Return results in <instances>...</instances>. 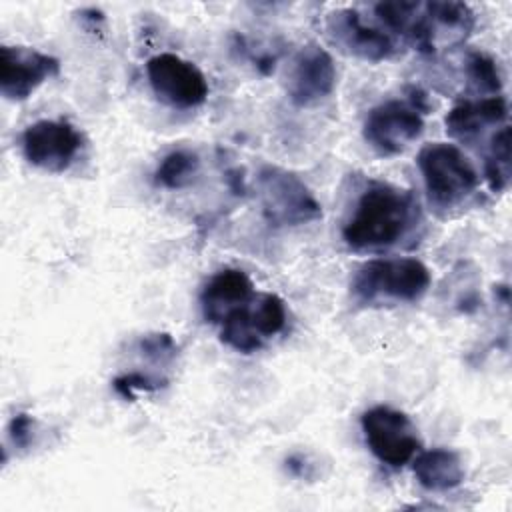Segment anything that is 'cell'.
Returning a JSON list of instances; mask_svg holds the SVG:
<instances>
[{
	"label": "cell",
	"mask_w": 512,
	"mask_h": 512,
	"mask_svg": "<svg viewBox=\"0 0 512 512\" xmlns=\"http://www.w3.org/2000/svg\"><path fill=\"white\" fill-rule=\"evenodd\" d=\"M140 350L152 360H172L176 356V344L170 334H148L140 340Z\"/></svg>",
	"instance_id": "44dd1931"
},
{
	"label": "cell",
	"mask_w": 512,
	"mask_h": 512,
	"mask_svg": "<svg viewBox=\"0 0 512 512\" xmlns=\"http://www.w3.org/2000/svg\"><path fill=\"white\" fill-rule=\"evenodd\" d=\"M254 284L246 272L238 268H224L216 272L200 294V306L206 322L220 324L224 316L254 298Z\"/></svg>",
	"instance_id": "5bb4252c"
},
{
	"label": "cell",
	"mask_w": 512,
	"mask_h": 512,
	"mask_svg": "<svg viewBox=\"0 0 512 512\" xmlns=\"http://www.w3.org/2000/svg\"><path fill=\"white\" fill-rule=\"evenodd\" d=\"M60 72V60L28 46L0 48V92L6 100L30 98L46 80Z\"/></svg>",
	"instance_id": "8fae6325"
},
{
	"label": "cell",
	"mask_w": 512,
	"mask_h": 512,
	"mask_svg": "<svg viewBox=\"0 0 512 512\" xmlns=\"http://www.w3.org/2000/svg\"><path fill=\"white\" fill-rule=\"evenodd\" d=\"M508 118V102L502 94L498 96H478L460 100L444 118L448 136L472 142L480 132L488 126L506 124Z\"/></svg>",
	"instance_id": "4fadbf2b"
},
{
	"label": "cell",
	"mask_w": 512,
	"mask_h": 512,
	"mask_svg": "<svg viewBox=\"0 0 512 512\" xmlns=\"http://www.w3.org/2000/svg\"><path fill=\"white\" fill-rule=\"evenodd\" d=\"M484 176L492 192H502L510 182V128L502 124L492 136L484 156Z\"/></svg>",
	"instance_id": "e0dca14e"
},
{
	"label": "cell",
	"mask_w": 512,
	"mask_h": 512,
	"mask_svg": "<svg viewBox=\"0 0 512 512\" xmlns=\"http://www.w3.org/2000/svg\"><path fill=\"white\" fill-rule=\"evenodd\" d=\"M466 78L470 88L476 92L474 98H478L480 94H488V96H498L502 90V78H500V70L494 62V58H490L484 52H470L466 56Z\"/></svg>",
	"instance_id": "d6986e66"
},
{
	"label": "cell",
	"mask_w": 512,
	"mask_h": 512,
	"mask_svg": "<svg viewBox=\"0 0 512 512\" xmlns=\"http://www.w3.org/2000/svg\"><path fill=\"white\" fill-rule=\"evenodd\" d=\"M336 86V64L316 42L302 46L288 68L286 92L294 106H312L328 98Z\"/></svg>",
	"instance_id": "7c38bea8"
},
{
	"label": "cell",
	"mask_w": 512,
	"mask_h": 512,
	"mask_svg": "<svg viewBox=\"0 0 512 512\" xmlns=\"http://www.w3.org/2000/svg\"><path fill=\"white\" fill-rule=\"evenodd\" d=\"M114 390L126 398V400H134L136 398V392H148V390H158L164 382L160 380H154L146 374H140V372H128V374H122L118 378H114Z\"/></svg>",
	"instance_id": "ffe728a7"
},
{
	"label": "cell",
	"mask_w": 512,
	"mask_h": 512,
	"mask_svg": "<svg viewBox=\"0 0 512 512\" xmlns=\"http://www.w3.org/2000/svg\"><path fill=\"white\" fill-rule=\"evenodd\" d=\"M226 182H228V186H230V190H232L234 194H242V192H244V178H242V174H240L238 168L226 172Z\"/></svg>",
	"instance_id": "603a6c76"
},
{
	"label": "cell",
	"mask_w": 512,
	"mask_h": 512,
	"mask_svg": "<svg viewBox=\"0 0 512 512\" xmlns=\"http://www.w3.org/2000/svg\"><path fill=\"white\" fill-rule=\"evenodd\" d=\"M258 196L264 220L274 228L302 226L322 218V206L294 172L264 166L258 172Z\"/></svg>",
	"instance_id": "277c9868"
},
{
	"label": "cell",
	"mask_w": 512,
	"mask_h": 512,
	"mask_svg": "<svg viewBox=\"0 0 512 512\" xmlns=\"http://www.w3.org/2000/svg\"><path fill=\"white\" fill-rule=\"evenodd\" d=\"M34 436V420L30 414H16L8 424V438L16 448H28Z\"/></svg>",
	"instance_id": "7402d4cb"
},
{
	"label": "cell",
	"mask_w": 512,
	"mask_h": 512,
	"mask_svg": "<svg viewBox=\"0 0 512 512\" xmlns=\"http://www.w3.org/2000/svg\"><path fill=\"white\" fill-rule=\"evenodd\" d=\"M22 154L28 164L60 174L82 148V134L66 120H36L22 132Z\"/></svg>",
	"instance_id": "9c48e42d"
},
{
	"label": "cell",
	"mask_w": 512,
	"mask_h": 512,
	"mask_svg": "<svg viewBox=\"0 0 512 512\" xmlns=\"http://www.w3.org/2000/svg\"><path fill=\"white\" fill-rule=\"evenodd\" d=\"M474 24V12L464 2H418L406 42L422 54H436L466 42Z\"/></svg>",
	"instance_id": "5b68a950"
},
{
	"label": "cell",
	"mask_w": 512,
	"mask_h": 512,
	"mask_svg": "<svg viewBox=\"0 0 512 512\" xmlns=\"http://www.w3.org/2000/svg\"><path fill=\"white\" fill-rule=\"evenodd\" d=\"M200 172V158L192 150H172L154 172V182L168 190H180L194 182Z\"/></svg>",
	"instance_id": "2e32d148"
},
{
	"label": "cell",
	"mask_w": 512,
	"mask_h": 512,
	"mask_svg": "<svg viewBox=\"0 0 512 512\" xmlns=\"http://www.w3.org/2000/svg\"><path fill=\"white\" fill-rule=\"evenodd\" d=\"M370 452L388 468H402L420 452L422 442L410 416L392 406H372L360 416Z\"/></svg>",
	"instance_id": "8992f818"
},
{
	"label": "cell",
	"mask_w": 512,
	"mask_h": 512,
	"mask_svg": "<svg viewBox=\"0 0 512 512\" xmlns=\"http://www.w3.org/2000/svg\"><path fill=\"white\" fill-rule=\"evenodd\" d=\"M432 276L418 258H374L352 276L350 292L364 306L416 302L430 288Z\"/></svg>",
	"instance_id": "7a4b0ae2"
},
{
	"label": "cell",
	"mask_w": 512,
	"mask_h": 512,
	"mask_svg": "<svg viewBox=\"0 0 512 512\" xmlns=\"http://www.w3.org/2000/svg\"><path fill=\"white\" fill-rule=\"evenodd\" d=\"M416 164L424 180L428 204L436 212L462 206L478 190L480 176L472 160L456 144H426L418 152Z\"/></svg>",
	"instance_id": "3957f363"
},
{
	"label": "cell",
	"mask_w": 512,
	"mask_h": 512,
	"mask_svg": "<svg viewBox=\"0 0 512 512\" xmlns=\"http://www.w3.org/2000/svg\"><path fill=\"white\" fill-rule=\"evenodd\" d=\"M146 76L154 96L172 108H196L208 98V82L202 70L172 52L148 58Z\"/></svg>",
	"instance_id": "52a82bcc"
},
{
	"label": "cell",
	"mask_w": 512,
	"mask_h": 512,
	"mask_svg": "<svg viewBox=\"0 0 512 512\" xmlns=\"http://www.w3.org/2000/svg\"><path fill=\"white\" fill-rule=\"evenodd\" d=\"M248 312H250L252 328L256 330V334L262 340L272 338L286 324L284 300L278 294H272V292L254 294V298L248 304Z\"/></svg>",
	"instance_id": "ac0fdd59"
},
{
	"label": "cell",
	"mask_w": 512,
	"mask_h": 512,
	"mask_svg": "<svg viewBox=\"0 0 512 512\" xmlns=\"http://www.w3.org/2000/svg\"><path fill=\"white\" fill-rule=\"evenodd\" d=\"M412 472L418 484L430 492H446L462 484L464 462L456 450L432 448L412 458Z\"/></svg>",
	"instance_id": "9a60e30c"
},
{
	"label": "cell",
	"mask_w": 512,
	"mask_h": 512,
	"mask_svg": "<svg viewBox=\"0 0 512 512\" xmlns=\"http://www.w3.org/2000/svg\"><path fill=\"white\" fill-rule=\"evenodd\" d=\"M328 40L348 56L382 62L398 52V44L392 34L382 26H372L352 8H338L326 16L324 24Z\"/></svg>",
	"instance_id": "30bf717a"
},
{
	"label": "cell",
	"mask_w": 512,
	"mask_h": 512,
	"mask_svg": "<svg viewBox=\"0 0 512 512\" xmlns=\"http://www.w3.org/2000/svg\"><path fill=\"white\" fill-rule=\"evenodd\" d=\"M420 220V206L410 190L368 180L342 224V240L356 252H384L406 240Z\"/></svg>",
	"instance_id": "6da1fadb"
},
{
	"label": "cell",
	"mask_w": 512,
	"mask_h": 512,
	"mask_svg": "<svg viewBox=\"0 0 512 512\" xmlns=\"http://www.w3.org/2000/svg\"><path fill=\"white\" fill-rule=\"evenodd\" d=\"M422 132V112L404 100H386L374 106L362 126L364 140L380 156L402 154L422 136Z\"/></svg>",
	"instance_id": "ba28073f"
}]
</instances>
